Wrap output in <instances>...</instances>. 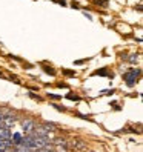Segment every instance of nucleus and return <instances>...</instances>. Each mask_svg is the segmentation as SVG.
I'll list each match as a JSON object with an SVG mask.
<instances>
[{"instance_id": "f257e3e1", "label": "nucleus", "mask_w": 143, "mask_h": 152, "mask_svg": "<svg viewBox=\"0 0 143 152\" xmlns=\"http://www.w3.org/2000/svg\"><path fill=\"white\" fill-rule=\"evenodd\" d=\"M140 75H142V69H140V68H137V69H129L128 72L123 74V80H125V83H126L128 88H134V86H136V83L139 82Z\"/></svg>"}, {"instance_id": "f03ea898", "label": "nucleus", "mask_w": 143, "mask_h": 152, "mask_svg": "<svg viewBox=\"0 0 143 152\" xmlns=\"http://www.w3.org/2000/svg\"><path fill=\"white\" fill-rule=\"evenodd\" d=\"M22 128H23L25 135H31V134L34 132V129H35V123H34L32 120H29V118H26V120H23V123H22Z\"/></svg>"}, {"instance_id": "7ed1b4c3", "label": "nucleus", "mask_w": 143, "mask_h": 152, "mask_svg": "<svg viewBox=\"0 0 143 152\" xmlns=\"http://www.w3.org/2000/svg\"><path fill=\"white\" fill-rule=\"evenodd\" d=\"M91 75H92V77H95V75H103V77H111V78L114 77V74H112V72H109L108 68H100V69H95Z\"/></svg>"}, {"instance_id": "20e7f679", "label": "nucleus", "mask_w": 143, "mask_h": 152, "mask_svg": "<svg viewBox=\"0 0 143 152\" xmlns=\"http://www.w3.org/2000/svg\"><path fill=\"white\" fill-rule=\"evenodd\" d=\"M22 138H23V137H22V134H20V132H15L14 135H11V140H12V141H11V145L19 146L20 143H22Z\"/></svg>"}, {"instance_id": "39448f33", "label": "nucleus", "mask_w": 143, "mask_h": 152, "mask_svg": "<svg viewBox=\"0 0 143 152\" xmlns=\"http://www.w3.org/2000/svg\"><path fill=\"white\" fill-rule=\"evenodd\" d=\"M42 128H43V129H46L48 132H54V131H57V124H56V123H49V121H45Z\"/></svg>"}, {"instance_id": "423d86ee", "label": "nucleus", "mask_w": 143, "mask_h": 152, "mask_svg": "<svg viewBox=\"0 0 143 152\" xmlns=\"http://www.w3.org/2000/svg\"><path fill=\"white\" fill-rule=\"evenodd\" d=\"M42 69L45 71V72H46V74H49V75H52V77H54L56 75V69L54 68H52L51 65H42Z\"/></svg>"}, {"instance_id": "0eeeda50", "label": "nucleus", "mask_w": 143, "mask_h": 152, "mask_svg": "<svg viewBox=\"0 0 143 152\" xmlns=\"http://www.w3.org/2000/svg\"><path fill=\"white\" fill-rule=\"evenodd\" d=\"M66 98H68V100H71V102H78V100H80V97H78L77 94H73V92L66 94Z\"/></svg>"}, {"instance_id": "6e6552de", "label": "nucleus", "mask_w": 143, "mask_h": 152, "mask_svg": "<svg viewBox=\"0 0 143 152\" xmlns=\"http://www.w3.org/2000/svg\"><path fill=\"white\" fill-rule=\"evenodd\" d=\"M62 72H63L66 77H76V75H77V72H76V71H71V69H63Z\"/></svg>"}, {"instance_id": "1a4fd4ad", "label": "nucleus", "mask_w": 143, "mask_h": 152, "mask_svg": "<svg viewBox=\"0 0 143 152\" xmlns=\"http://www.w3.org/2000/svg\"><path fill=\"white\" fill-rule=\"evenodd\" d=\"M126 60L129 61V63L134 65V63H137V61H139V56H137V54H131V57H128Z\"/></svg>"}, {"instance_id": "9d476101", "label": "nucleus", "mask_w": 143, "mask_h": 152, "mask_svg": "<svg viewBox=\"0 0 143 152\" xmlns=\"http://www.w3.org/2000/svg\"><path fill=\"white\" fill-rule=\"evenodd\" d=\"M76 115L78 118H82V120H88V121H92V118L89 117V115H85V114H80V112H76Z\"/></svg>"}, {"instance_id": "9b49d317", "label": "nucleus", "mask_w": 143, "mask_h": 152, "mask_svg": "<svg viewBox=\"0 0 143 152\" xmlns=\"http://www.w3.org/2000/svg\"><path fill=\"white\" fill-rule=\"evenodd\" d=\"M28 95L32 98V100H35V102H42V97H40V95H37V94H32V92H29Z\"/></svg>"}, {"instance_id": "f8f14e48", "label": "nucleus", "mask_w": 143, "mask_h": 152, "mask_svg": "<svg viewBox=\"0 0 143 152\" xmlns=\"http://www.w3.org/2000/svg\"><path fill=\"white\" fill-rule=\"evenodd\" d=\"M48 97L52 98V100H62V95H59V94H51V92H48Z\"/></svg>"}, {"instance_id": "ddd939ff", "label": "nucleus", "mask_w": 143, "mask_h": 152, "mask_svg": "<svg viewBox=\"0 0 143 152\" xmlns=\"http://www.w3.org/2000/svg\"><path fill=\"white\" fill-rule=\"evenodd\" d=\"M94 3H97V5H102V6H108V2L106 0H92Z\"/></svg>"}, {"instance_id": "4468645a", "label": "nucleus", "mask_w": 143, "mask_h": 152, "mask_svg": "<svg viewBox=\"0 0 143 152\" xmlns=\"http://www.w3.org/2000/svg\"><path fill=\"white\" fill-rule=\"evenodd\" d=\"M52 108H56L57 111H62V112H65V111H66V108H65V106H60V104H56V103L52 104Z\"/></svg>"}, {"instance_id": "2eb2a0df", "label": "nucleus", "mask_w": 143, "mask_h": 152, "mask_svg": "<svg viewBox=\"0 0 143 152\" xmlns=\"http://www.w3.org/2000/svg\"><path fill=\"white\" fill-rule=\"evenodd\" d=\"M56 152H68V146H57Z\"/></svg>"}, {"instance_id": "dca6fc26", "label": "nucleus", "mask_w": 143, "mask_h": 152, "mask_svg": "<svg viewBox=\"0 0 143 152\" xmlns=\"http://www.w3.org/2000/svg\"><path fill=\"white\" fill-rule=\"evenodd\" d=\"M71 6H73V8H76V10H78V8H80V5H78V3H76V2H73V3H71Z\"/></svg>"}, {"instance_id": "f3484780", "label": "nucleus", "mask_w": 143, "mask_h": 152, "mask_svg": "<svg viewBox=\"0 0 143 152\" xmlns=\"http://www.w3.org/2000/svg\"><path fill=\"white\" fill-rule=\"evenodd\" d=\"M10 57H11V58H14V60H17V61H22V58H20V57H17V56H12V54H11Z\"/></svg>"}, {"instance_id": "a211bd4d", "label": "nucleus", "mask_w": 143, "mask_h": 152, "mask_svg": "<svg viewBox=\"0 0 143 152\" xmlns=\"http://www.w3.org/2000/svg\"><path fill=\"white\" fill-rule=\"evenodd\" d=\"M85 61H86V60H77V61H74V63H76V65H83Z\"/></svg>"}, {"instance_id": "6ab92c4d", "label": "nucleus", "mask_w": 143, "mask_h": 152, "mask_svg": "<svg viewBox=\"0 0 143 152\" xmlns=\"http://www.w3.org/2000/svg\"><path fill=\"white\" fill-rule=\"evenodd\" d=\"M57 86H59V88H68L66 83H57Z\"/></svg>"}, {"instance_id": "aec40b11", "label": "nucleus", "mask_w": 143, "mask_h": 152, "mask_svg": "<svg viewBox=\"0 0 143 152\" xmlns=\"http://www.w3.org/2000/svg\"><path fill=\"white\" fill-rule=\"evenodd\" d=\"M57 2H59L62 6H66V2H65V0H57Z\"/></svg>"}, {"instance_id": "412c9836", "label": "nucleus", "mask_w": 143, "mask_h": 152, "mask_svg": "<svg viewBox=\"0 0 143 152\" xmlns=\"http://www.w3.org/2000/svg\"><path fill=\"white\" fill-rule=\"evenodd\" d=\"M0 152H5V151H0Z\"/></svg>"}]
</instances>
